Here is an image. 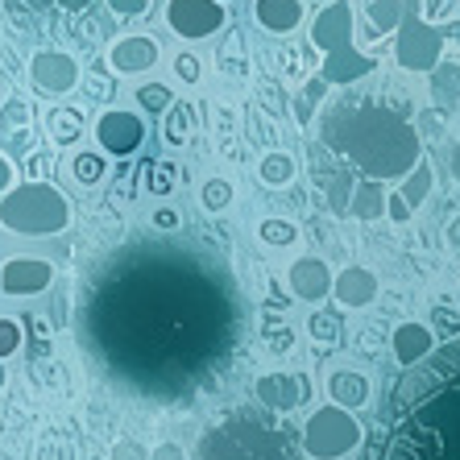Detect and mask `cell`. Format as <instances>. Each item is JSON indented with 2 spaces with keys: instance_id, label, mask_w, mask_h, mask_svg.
<instances>
[{
  "instance_id": "cell-1",
  "label": "cell",
  "mask_w": 460,
  "mask_h": 460,
  "mask_svg": "<svg viewBox=\"0 0 460 460\" xmlns=\"http://www.w3.org/2000/svg\"><path fill=\"white\" fill-rule=\"evenodd\" d=\"M249 307L225 257L195 241L154 236L96 261L79 299L87 357L120 390L182 407L233 369Z\"/></svg>"
},
{
  "instance_id": "cell-2",
  "label": "cell",
  "mask_w": 460,
  "mask_h": 460,
  "mask_svg": "<svg viewBox=\"0 0 460 460\" xmlns=\"http://www.w3.org/2000/svg\"><path fill=\"white\" fill-rule=\"evenodd\" d=\"M385 428L382 460H460V336L411 365Z\"/></svg>"
},
{
  "instance_id": "cell-3",
  "label": "cell",
  "mask_w": 460,
  "mask_h": 460,
  "mask_svg": "<svg viewBox=\"0 0 460 460\" xmlns=\"http://www.w3.org/2000/svg\"><path fill=\"white\" fill-rule=\"evenodd\" d=\"M323 141L369 179H407L419 166V137L407 125V104L385 108L369 100H341L320 120Z\"/></svg>"
},
{
  "instance_id": "cell-4",
  "label": "cell",
  "mask_w": 460,
  "mask_h": 460,
  "mask_svg": "<svg viewBox=\"0 0 460 460\" xmlns=\"http://www.w3.org/2000/svg\"><path fill=\"white\" fill-rule=\"evenodd\" d=\"M311 42L323 50V84H357L374 71V58L353 50V4L349 0H328L320 17L311 22Z\"/></svg>"
},
{
  "instance_id": "cell-5",
  "label": "cell",
  "mask_w": 460,
  "mask_h": 460,
  "mask_svg": "<svg viewBox=\"0 0 460 460\" xmlns=\"http://www.w3.org/2000/svg\"><path fill=\"white\" fill-rule=\"evenodd\" d=\"M199 448L220 452V456H236V460H290L282 428L257 419L253 411H241L236 419H228L225 428H216Z\"/></svg>"
},
{
  "instance_id": "cell-6",
  "label": "cell",
  "mask_w": 460,
  "mask_h": 460,
  "mask_svg": "<svg viewBox=\"0 0 460 460\" xmlns=\"http://www.w3.org/2000/svg\"><path fill=\"white\" fill-rule=\"evenodd\" d=\"M444 54V30L428 25L415 13V4H407V17L398 22V42H394V58L407 71H431Z\"/></svg>"
},
{
  "instance_id": "cell-7",
  "label": "cell",
  "mask_w": 460,
  "mask_h": 460,
  "mask_svg": "<svg viewBox=\"0 0 460 460\" xmlns=\"http://www.w3.org/2000/svg\"><path fill=\"white\" fill-rule=\"evenodd\" d=\"M357 439H361V428H357L353 419L344 415V411H336V407L320 411V415L307 423V431H303L307 452L311 456H320V460L344 456L349 448H357Z\"/></svg>"
},
{
  "instance_id": "cell-8",
  "label": "cell",
  "mask_w": 460,
  "mask_h": 460,
  "mask_svg": "<svg viewBox=\"0 0 460 460\" xmlns=\"http://www.w3.org/2000/svg\"><path fill=\"white\" fill-rule=\"evenodd\" d=\"M63 216H66V208L50 187H22L4 204V220L17 228H54V225H63Z\"/></svg>"
},
{
  "instance_id": "cell-9",
  "label": "cell",
  "mask_w": 460,
  "mask_h": 460,
  "mask_svg": "<svg viewBox=\"0 0 460 460\" xmlns=\"http://www.w3.org/2000/svg\"><path fill=\"white\" fill-rule=\"evenodd\" d=\"M225 22H228V13L220 0H171L166 4V25L179 38H187V42L208 38V33H216Z\"/></svg>"
},
{
  "instance_id": "cell-10",
  "label": "cell",
  "mask_w": 460,
  "mask_h": 460,
  "mask_svg": "<svg viewBox=\"0 0 460 460\" xmlns=\"http://www.w3.org/2000/svg\"><path fill=\"white\" fill-rule=\"evenodd\" d=\"M30 75L33 84L42 87V92H71V87L79 84V63L71 58V54H58V50H42V54H33V63H30Z\"/></svg>"
},
{
  "instance_id": "cell-11",
  "label": "cell",
  "mask_w": 460,
  "mask_h": 460,
  "mask_svg": "<svg viewBox=\"0 0 460 460\" xmlns=\"http://www.w3.org/2000/svg\"><path fill=\"white\" fill-rule=\"evenodd\" d=\"M96 137L108 154H133L141 146V137H146V125L133 112H104L96 125Z\"/></svg>"
},
{
  "instance_id": "cell-12",
  "label": "cell",
  "mask_w": 460,
  "mask_h": 460,
  "mask_svg": "<svg viewBox=\"0 0 460 460\" xmlns=\"http://www.w3.org/2000/svg\"><path fill=\"white\" fill-rule=\"evenodd\" d=\"M108 63L117 66L120 75L150 71V66L158 63V42H154V38H141V33H133V38H120V42L112 46V54H108Z\"/></svg>"
},
{
  "instance_id": "cell-13",
  "label": "cell",
  "mask_w": 460,
  "mask_h": 460,
  "mask_svg": "<svg viewBox=\"0 0 460 460\" xmlns=\"http://www.w3.org/2000/svg\"><path fill=\"white\" fill-rule=\"evenodd\" d=\"M253 22L266 33H290L303 22V0H253Z\"/></svg>"
},
{
  "instance_id": "cell-14",
  "label": "cell",
  "mask_w": 460,
  "mask_h": 460,
  "mask_svg": "<svg viewBox=\"0 0 460 460\" xmlns=\"http://www.w3.org/2000/svg\"><path fill=\"white\" fill-rule=\"evenodd\" d=\"M290 287L299 299H323L328 287H332V274L323 266L320 257H299L295 266H290Z\"/></svg>"
},
{
  "instance_id": "cell-15",
  "label": "cell",
  "mask_w": 460,
  "mask_h": 460,
  "mask_svg": "<svg viewBox=\"0 0 460 460\" xmlns=\"http://www.w3.org/2000/svg\"><path fill=\"white\" fill-rule=\"evenodd\" d=\"M374 295H377V279L361 266H349L341 279H336V299H341L344 307H361V303H369Z\"/></svg>"
},
{
  "instance_id": "cell-16",
  "label": "cell",
  "mask_w": 460,
  "mask_h": 460,
  "mask_svg": "<svg viewBox=\"0 0 460 460\" xmlns=\"http://www.w3.org/2000/svg\"><path fill=\"white\" fill-rule=\"evenodd\" d=\"M394 353L402 365H415L431 353V332L428 328H419V323H402L394 332Z\"/></svg>"
},
{
  "instance_id": "cell-17",
  "label": "cell",
  "mask_w": 460,
  "mask_h": 460,
  "mask_svg": "<svg viewBox=\"0 0 460 460\" xmlns=\"http://www.w3.org/2000/svg\"><path fill=\"white\" fill-rule=\"evenodd\" d=\"M257 394L266 398L270 407H295L307 394V382L303 377H266V382L257 385Z\"/></svg>"
},
{
  "instance_id": "cell-18",
  "label": "cell",
  "mask_w": 460,
  "mask_h": 460,
  "mask_svg": "<svg viewBox=\"0 0 460 460\" xmlns=\"http://www.w3.org/2000/svg\"><path fill=\"white\" fill-rule=\"evenodd\" d=\"M431 96L452 104L460 100V63H436L431 66Z\"/></svg>"
},
{
  "instance_id": "cell-19",
  "label": "cell",
  "mask_w": 460,
  "mask_h": 460,
  "mask_svg": "<svg viewBox=\"0 0 460 460\" xmlns=\"http://www.w3.org/2000/svg\"><path fill=\"white\" fill-rule=\"evenodd\" d=\"M328 394H332L336 402H344V407H357V402L369 398V385H365V377H357V374H332Z\"/></svg>"
},
{
  "instance_id": "cell-20",
  "label": "cell",
  "mask_w": 460,
  "mask_h": 460,
  "mask_svg": "<svg viewBox=\"0 0 460 460\" xmlns=\"http://www.w3.org/2000/svg\"><path fill=\"white\" fill-rule=\"evenodd\" d=\"M398 22H402V0H369V25H374V38L394 33Z\"/></svg>"
},
{
  "instance_id": "cell-21",
  "label": "cell",
  "mask_w": 460,
  "mask_h": 460,
  "mask_svg": "<svg viewBox=\"0 0 460 460\" xmlns=\"http://www.w3.org/2000/svg\"><path fill=\"white\" fill-rule=\"evenodd\" d=\"M382 199L385 195L377 191V182H361V187H353V216H361V220H374V216H382Z\"/></svg>"
},
{
  "instance_id": "cell-22",
  "label": "cell",
  "mask_w": 460,
  "mask_h": 460,
  "mask_svg": "<svg viewBox=\"0 0 460 460\" xmlns=\"http://www.w3.org/2000/svg\"><path fill=\"white\" fill-rule=\"evenodd\" d=\"M257 174H261V182H270V187H282V182L295 179V162H290L287 154H266L261 166H257Z\"/></svg>"
},
{
  "instance_id": "cell-23",
  "label": "cell",
  "mask_w": 460,
  "mask_h": 460,
  "mask_svg": "<svg viewBox=\"0 0 460 460\" xmlns=\"http://www.w3.org/2000/svg\"><path fill=\"white\" fill-rule=\"evenodd\" d=\"M428 191H431V171L428 166H419V171H411L407 179H402V195H407V204H419Z\"/></svg>"
},
{
  "instance_id": "cell-24",
  "label": "cell",
  "mask_w": 460,
  "mask_h": 460,
  "mask_svg": "<svg viewBox=\"0 0 460 460\" xmlns=\"http://www.w3.org/2000/svg\"><path fill=\"white\" fill-rule=\"evenodd\" d=\"M261 241H270V245H290V241H295V225H287V220H266V225H261Z\"/></svg>"
},
{
  "instance_id": "cell-25",
  "label": "cell",
  "mask_w": 460,
  "mask_h": 460,
  "mask_svg": "<svg viewBox=\"0 0 460 460\" xmlns=\"http://www.w3.org/2000/svg\"><path fill=\"white\" fill-rule=\"evenodd\" d=\"M141 104H146V108H150V112H166V108H171V92H166V87H162V84H150V87H141Z\"/></svg>"
},
{
  "instance_id": "cell-26",
  "label": "cell",
  "mask_w": 460,
  "mask_h": 460,
  "mask_svg": "<svg viewBox=\"0 0 460 460\" xmlns=\"http://www.w3.org/2000/svg\"><path fill=\"white\" fill-rule=\"evenodd\" d=\"M228 199H233V187H228V182L212 179V182H208V187H204V204L212 208V212H220V208H225Z\"/></svg>"
},
{
  "instance_id": "cell-27",
  "label": "cell",
  "mask_w": 460,
  "mask_h": 460,
  "mask_svg": "<svg viewBox=\"0 0 460 460\" xmlns=\"http://www.w3.org/2000/svg\"><path fill=\"white\" fill-rule=\"evenodd\" d=\"M54 137H63V141H71V137H79V112H54Z\"/></svg>"
},
{
  "instance_id": "cell-28",
  "label": "cell",
  "mask_w": 460,
  "mask_h": 460,
  "mask_svg": "<svg viewBox=\"0 0 460 460\" xmlns=\"http://www.w3.org/2000/svg\"><path fill=\"white\" fill-rule=\"evenodd\" d=\"M174 71H179L182 84H195V79H199V58H191V54H179V58H174Z\"/></svg>"
},
{
  "instance_id": "cell-29",
  "label": "cell",
  "mask_w": 460,
  "mask_h": 460,
  "mask_svg": "<svg viewBox=\"0 0 460 460\" xmlns=\"http://www.w3.org/2000/svg\"><path fill=\"white\" fill-rule=\"evenodd\" d=\"M100 171H104V162H100V158H92V154H84V158L75 162V174H79V179H84V182L100 179Z\"/></svg>"
},
{
  "instance_id": "cell-30",
  "label": "cell",
  "mask_w": 460,
  "mask_h": 460,
  "mask_svg": "<svg viewBox=\"0 0 460 460\" xmlns=\"http://www.w3.org/2000/svg\"><path fill=\"white\" fill-rule=\"evenodd\" d=\"M108 4H112L120 17H141V13L150 9V0H108Z\"/></svg>"
},
{
  "instance_id": "cell-31",
  "label": "cell",
  "mask_w": 460,
  "mask_h": 460,
  "mask_svg": "<svg viewBox=\"0 0 460 460\" xmlns=\"http://www.w3.org/2000/svg\"><path fill=\"white\" fill-rule=\"evenodd\" d=\"M30 4H38V9H71V13H79V9H87L92 0H30Z\"/></svg>"
},
{
  "instance_id": "cell-32",
  "label": "cell",
  "mask_w": 460,
  "mask_h": 460,
  "mask_svg": "<svg viewBox=\"0 0 460 460\" xmlns=\"http://www.w3.org/2000/svg\"><path fill=\"white\" fill-rule=\"evenodd\" d=\"M385 212L394 216V220H407V216H411L407 195H402V191H398V195H390V199H385Z\"/></svg>"
},
{
  "instance_id": "cell-33",
  "label": "cell",
  "mask_w": 460,
  "mask_h": 460,
  "mask_svg": "<svg viewBox=\"0 0 460 460\" xmlns=\"http://www.w3.org/2000/svg\"><path fill=\"white\" fill-rule=\"evenodd\" d=\"M311 328H315V336H323V341H328V336H336V320H328V315H315V320H311Z\"/></svg>"
},
{
  "instance_id": "cell-34",
  "label": "cell",
  "mask_w": 460,
  "mask_h": 460,
  "mask_svg": "<svg viewBox=\"0 0 460 460\" xmlns=\"http://www.w3.org/2000/svg\"><path fill=\"white\" fill-rule=\"evenodd\" d=\"M154 225H158V228H179V216H174V212H158V216H154Z\"/></svg>"
},
{
  "instance_id": "cell-35",
  "label": "cell",
  "mask_w": 460,
  "mask_h": 460,
  "mask_svg": "<svg viewBox=\"0 0 460 460\" xmlns=\"http://www.w3.org/2000/svg\"><path fill=\"white\" fill-rule=\"evenodd\" d=\"M9 179H13V166L4 158H0V191H4V187H9Z\"/></svg>"
},
{
  "instance_id": "cell-36",
  "label": "cell",
  "mask_w": 460,
  "mask_h": 460,
  "mask_svg": "<svg viewBox=\"0 0 460 460\" xmlns=\"http://www.w3.org/2000/svg\"><path fill=\"white\" fill-rule=\"evenodd\" d=\"M154 460H182V456H179V448H162V452H154Z\"/></svg>"
},
{
  "instance_id": "cell-37",
  "label": "cell",
  "mask_w": 460,
  "mask_h": 460,
  "mask_svg": "<svg viewBox=\"0 0 460 460\" xmlns=\"http://www.w3.org/2000/svg\"><path fill=\"white\" fill-rule=\"evenodd\" d=\"M448 241H452V249H460V220H452V228H448Z\"/></svg>"
},
{
  "instance_id": "cell-38",
  "label": "cell",
  "mask_w": 460,
  "mask_h": 460,
  "mask_svg": "<svg viewBox=\"0 0 460 460\" xmlns=\"http://www.w3.org/2000/svg\"><path fill=\"white\" fill-rule=\"evenodd\" d=\"M444 33H448V38H456V42H460V22H452V25H448V30H444Z\"/></svg>"
},
{
  "instance_id": "cell-39",
  "label": "cell",
  "mask_w": 460,
  "mask_h": 460,
  "mask_svg": "<svg viewBox=\"0 0 460 460\" xmlns=\"http://www.w3.org/2000/svg\"><path fill=\"white\" fill-rule=\"evenodd\" d=\"M452 166H456V179H460V150L452 154Z\"/></svg>"
}]
</instances>
